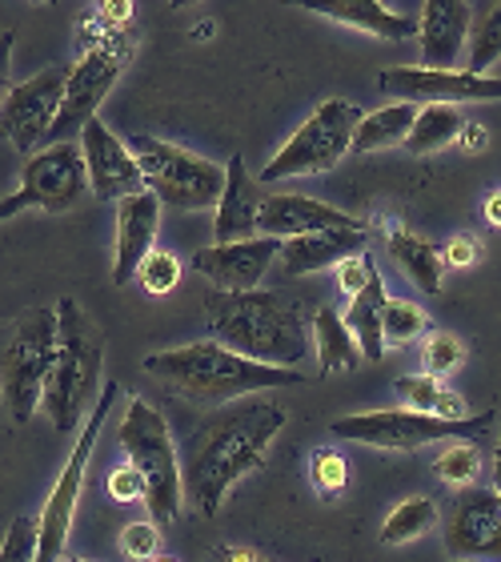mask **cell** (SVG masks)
<instances>
[{"mask_svg":"<svg viewBox=\"0 0 501 562\" xmlns=\"http://www.w3.org/2000/svg\"><path fill=\"white\" fill-rule=\"evenodd\" d=\"M362 109L353 101L329 97L305 117V125L277 149V157L261 169L257 181H289V177L329 173L353 149V133L362 125Z\"/></svg>","mask_w":501,"mask_h":562,"instance_id":"cell-10","label":"cell"},{"mask_svg":"<svg viewBox=\"0 0 501 562\" xmlns=\"http://www.w3.org/2000/svg\"><path fill=\"white\" fill-rule=\"evenodd\" d=\"M145 374H152L164 390H173L177 398L193 406H229L246 394H265V390L305 386L309 374L281 370V366L249 362L241 353L225 350L221 341H193L145 358Z\"/></svg>","mask_w":501,"mask_h":562,"instance_id":"cell-3","label":"cell"},{"mask_svg":"<svg viewBox=\"0 0 501 562\" xmlns=\"http://www.w3.org/2000/svg\"><path fill=\"white\" fill-rule=\"evenodd\" d=\"M421 334H430V317H425V310L413 302H401V297H389L382 310L385 346H409V341H418Z\"/></svg>","mask_w":501,"mask_h":562,"instance_id":"cell-33","label":"cell"},{"mask_svg":"<svg viewBox=\"0 0 501 562\" xmlns=\"http://www.w3.org/2000/svg\"><path fill=\"white\" fill-rule=\"evenodd\" d=\"M374 273H377V266H374V258H369V249H365V254H357V258L341 261V266H338V285L353 297V293L365 290V281L374 278Z\"/></svg>","mask_w":501,"mask_h":562,"instance_id":"cell-40","label":"cell"},{"mask_svg":"<svg viewBox=\"0 0 501 562\" xmlns=\"http://www.w3.org/2000/svg\"><path fill=\"white\" fill-rule=\"evenodd\" d=\"M53 310H57V358L48 370L41 406L48 411L57 434H72L96 398V382L105 366V334L96 329L77 297H60Z\"/></svg>","mask_w":501,"mask_h":562,"instance_id":"cell-4","label":"cell"},{"mask_svg":"<svg viewBox=\"0 0 501 562\" xmlns=\"http://www.w3.org/2000/svg\"><path fill=\"white\" fill-rule=\"evenodd\" d=\"M462 145H466V153H481L486 149V130H481V125H469L466 121V130H462Z\"/></svg>","mask_w":501,"mask_h":562,"instance_id":"cell-44","label":"cell"},{"mask_svg":"<svg viewBox=\"0 0 501 562\" xmlns=\"http://www.w3.org/2000/svg\"><path fill=\"white\" fill-rule=\"evenodd\" d=\"M309 479H314V491L317 494H341L350 486V467H345V458L338 450H314L309 454Z\"/></svg>","mask_w":501,"mask_h":562,"instance_id":"cell-35","label":"cell"},{"mask_svg":"<svg viewBox=\"0 0 501 562\" xmlns=\"http://www.w3.org/2000/svg\"><path fill=\"white\" fill-rule=\"evenodd\" d=\"M121 554L137 562H157L161 559V527L157 522H128L121 530Z\"/></svg>","mask_w":501,"mask_h":562,"instance_id":"cell-37","label":"cell"},{"mask_svg":"<svg viewBox=\"0 0 501 562\" xmlns=\"http://www.w3.org/2000/svg\"><path fill=\"white\" fill-rule=\"evenodd\" d=\"M133 33L125 29H109L96 45L84 48V57L77 65H69V81H65V97H60V109H57V121H53V130H48L45 145H65L72 140L77 133L96 121V109L105 105V97L113 93V85L121 81V72L128 69V60H133ZM41 145V149H45Z\"/></svg>","mask_w":501,"mask_h":562,"instance_id":"cell-9","label":"cell"},{"mask_svg":"<svg viewBox=\"0 0 501 562\" xmlns=\"http://www.w3.org/2000/svg\"><path fill=\"white\" fill-rule=\"evenodd\" d=\"M481 467H486V450L478 442H449L442 454L433 458V474L454 486V491H466V486H478Z\"/></svg>","mask_w":501,"mask_h":562,"instance_id":"cell-32","label":"cell"},{"mask_svg":"<svg viewBox=\"0 0 501 562\" xmlns=\"http://www.w3.org/2000/svg\"><path fill=\"white\" fill-rule=\"evenodd\" d=\"M12 45H16V33L4 29L0 33V109H4V101L12 93Z\"/></svg>","mask_w":501,"mask_h":562,"instance_id":"cell-42","label":"cell"},{"mask_svg":"<svg viewBox=\"0 0 501 562\" xmlns=\"http://www.w3.org/2000/svg\"><path fill=\"white\" fill-rule=\"evenodd\" d=\"M478 261V241L474 237H449V246L442 249V266H449V270H469Z\"/></svg>","mask_w":501,"mask_h":562,"instance_id":"cell-41","label":"cell"},{"mask_svg":"<svg viewBox=\"0 0 501 562\" xmlns=\"http://www.w3.org/2000/svg\"><path fill=\"white\" fill-rule=\"evenodd\" d=\"M493 426V411L466 414V418H437L421 411H365L329 422L333 438L362 442L374 450H418L430 442H478Z\"/></svg>","mask_w":501,"mask_h":562,"instance_id":"cell-8","label":"cell"},{"mask_svg":"<svg viewBox=\"0 0 501 562\" xmlns=\"http://www.w3.org/2000/svg\"><path fill=\"white\" fill-rule=\"evenodd\" d=\"M281 254L277 237H253V241H234V246H205L193 254V270L213 281L221 293L261 290V278L273 270Z\"/></svg>","mask_w":501,"mask_h":562,"instance_id":"cell-17","label":"cell"},{"mask_svg":"<svg viewBox=\"0 0 501 562\" xmlns=\"http://www.w3.org/2000/svg\"><path fill=\"white\" fill-rule=\"evenodd\" d=\"M81 157L84 173H89V193H96V201H125L133 193H145V177L137 169V157L128 153L125 140H117L109 133V125L101 117L89 121L81 130Z\"/></svg>","mask_w":501,"mask_h":562,"instance_id":"cell-16","label":"cell"},{"mask_svg":"<svg viewBox=\"0 0 501 562\" xmlns=\"http://www.w3.org/2000/svg\"><path fill=\"white\" fill-rule=\"evenodd\" d=\"M60 562H89V559H77V554H65Z\"/></svg>","mask_w":501,"mask_h":562,"instance_id":"cell-47","label":"cell"},{"mask_svg":"<svg viewBox=\"0 0 501 562\" xmlns=\"http://www.w3.org/2000/svg\"><path fill=\"white\" fill-rule=\"evenodd\" d=\"M377 89L389 97H401L406 105H457V101H501L498 77H474V72H437V69H413V65H394L377 72Z\"/></svg>","mask_w":501,"mask_h":562,"instance_id":"cell-15","label":"cell"},{"mask_svg":"<svg viewBox=\"0 0 501 562\" xmlns=\"http://www.w3.org/2000/svg\"><path fill=\"white\" fill-rule=\"evenodd\" d=\"M394 394L406 406H413V411L421 414H437V418H466V402L457 398V394H449V390L437 382V378L430 374H406L394 382Z\"/></svg>","mask_w":501,"mask_h":562,"instance_id":"cell-29","label":"cell"},{"mask_svg":"<svg viewBox=\"0 0 501 562\" xmlns=\"http://www.w3.org/2000/svg\"><path fill=\"white\" fill-rule=\"evenodd\" d=\"M205 322L225 350L241 353L249 362L293 370L309 353L305 302L289 290H213L205 297Z\"/></svg>","mask_w":501,"mask_h":562,"instance_id":"cell-2","label":"cell"},{"mask_svg":"<svg viewBox=\"0 0 501 562\" xmlns=\"http://www.w3.org/2000/svg\"><path fill=\"white\" fill-rule=\"evenodd\" d=\"M469 24H474V4L466 0H425L418 16L421 41V69L454 72L457 57L466 53Z\"/></svg>","mask_w":501,"mask_h":562,"instance_id":"cell-19","label":"cell"},{"mask_svg":"<svg viewBox=\"0 0 501 562\" xmlns=\"http://www.w3.org/2000/svg\"><path fill=\"white\" fill-rule=\"evenodd\" d=\"M385 249H389V258L401 266V273L421 293H442V281H445L442 249L430 246L425 237H418L413 229H406V225L397 222H389V229H385Z\"/></svg>","mask_w":501,"mask_h":562,"instance_id":"cell-24","label":"cell"},{"mask_svg":"<svg viewBox=\"0 0 501 562\" xmlns=\"http://www.w3.org/2000/svg\"><path fill=\"white\" fill-rule=\"evenodd\" d=\"M105 491L113 503H145V479H140V470L137 467H117V470H109V482H105Z\"/></svg>","mask_w":501,"mask_h":562,"instance_id":"cell-39","label":"cell"},{"mask_svg":"<svg viewBox=\"0 0 501 562\" xmlns=\"http://www.w3.org/2000/svg\"><path fill=\"white\" fill-rule=\"evenodd\" d=\"M261 189L249 177L246 157L234 153L225 165V189L217 201V222H213V246H234V241H253L257 213H261Z\"/></svg>","mask_w":501,"mask_h":562,"instance_id":"cell-21","label":"cell"},{"mask_svg":"<svg viewBox=\"0 0 501 562\" xmlns=\"http://www.w3.org/2000/svg\"><path fill=\"white\" fill-rule=\"evenodd\" d=\"M493 494H498V503H501V438H498V446H493Z\"/></svg>","mask_w":501,"mask_h":562,"instance_id":"cell-46","label":"cell"},{"mask_svg":"<svg viewBox=\"0 0 501 562\" xmlns=\"http://www.w3.org/2000/svg\"><path fill=\"white\" fill-rule=\"evenodd\" d=\"M462 130H466V117L457 113V105H442V101L418 105V121H413V130L406 137V149L413 157H430V153L454 145L462 137Z\"/></svg>","mask_w":501,"mask_h":562,"instance_id":"cell-28","label":"cell"},{"mask_svg":"<svg viewBox=\"0 0 501 562\" xmlns=\"http://www.w3.org/2000/svg\"><path fill=\"white\" fill-rule=\"evenodd\" d=\"M433 522H437V506L425 498V494H413V498H401V503L389 510L382 527L385 547H401V542H413L421 535H430Z\"/></svg>","mask_w":501,"mask_h":562,"instance_id":"cell-30","label":"cell"},{"mask_svg":"<svg viewBox=\"0 0 501 562\" xmlns=\"http://www.w3.org/2000/svg\"><path fill=\"white\" fill-rule=\"evenodd\" d=\"M369 246V229H326V234H305L281 241L277 270L281 278H301L326 266H341L345 258H357Z\"/></svg>","mask_w":501,"mask_h":562,"instance_id":"cell-22","label":"cell"},{"mask_svg":"<svg viewBox=\"0 0 501 562\" xmlns=\"http://www.w3.org/2000/svg\"><path fill=\"white\" fill-rule=\"evenodd\" d=\"M161 229V201L145 193L117 201V258H113V285H128L137 278V266L152 254Z\"/></svg>","mask_w":501,"mask_h":562,"instance_id":"cell-20","label":"cell"},{"mask_svg":"<svg viewBox=\"0 0 501 562\" xmlns=\"http://www.w3.org/2000/svg\"><path fill=\"white\" fill-rule=\"evenodd\" d=\"M36 559V522L29 515L12 518L4 547H0V562H33Z\"/></svg>","mask_w":501,"mask_h":562,"instance_id":"cell-38","label":"cell"},{"mask_svg":"<svg viewBox=\"0 0 501 562\" xmlns=\"http://www.w3.org/2000/svg\"><path fill=\"white\" fill-rule=\"evenodd\" d=\"M466 362V341L454 338V334H430V338L421 341V370L430 378L442 382V374L457 370V366Z\"/></svg>","mask_w":501,"mask_h":562,"instance_id":"cell-34","label":"cell"},{"mask_svg":"<svg viewBox=\"0 0 501 562\" xmlns=\"http://www.w3.org/2000/svg\"><path fill=\"white\" fill-rule=\"evenodd\" d=\"M65 81H69V65H48L45 72L29 77L24 85H12L9 101L0 109V133L16 153L41 149L57 121L60 97H65Z\"/></svg>","mask_w":501,"mask_h":562,"instance_id":"cell-13","label":"cell"},{"mask_svg":"<svg viewBox=\"0 0 501 562\" xmlns=\"http://www.w3.org/2000/svg\"><path fill=\"white\" fill-rule=\"evenodd\" d=\"M117 438L128 454V467H137L145 479V506L152 522H173L185 503V482H181V454L164 414L145 398H128Z\"/></svg>","mask_w":501,"mask_h":562,"instance_id":"cell-5","label":"cell"},{"mask_svg":"<svg viewBox=\"0 0 501 562\" xmlns=\"http://www.w3.org/2000/svg\"><path fill=\"white\" fill-rule=\"evenodd\" d=\"M289 414L277 402L249 398L241 406H225L209 422H201L181 458V482L205 518H217L221 503L237 482L265 467L269 450L285 430Z\"/></svg>","mask_w":501,"mask_h":562,"instance_id":"cell-1","label":"cell"},{"mask_svg":"<svg viewBox=\"0 0 501 562\" xmlns=\"http://www.w3.org/2000/svg\"><path fill=\"white\" fill-rule=\"evenodd\" d=\"M157 562H173V559H157Z\"/></svg>","mask_w":501,"mask_h":562,"instance_id":"cell-48","label":"cell"},{"mask_svg":"<svg viewBox=\"0 0 501 562\" xmlns=\"http://www.w3.org/2000/svg\"><path fill=\"white\" fill-rule=\"evenodd\" d=\"M486 217H490V225L501 229V193H490V201H486Z\"/></svg>","mask_w":501,"mask_h":562,"instance_id":"cell-45","label":"cell"},{"mask_svg":"<svg viewBox=\"0 0 501 562\" xmlns=\"http://www.w3.org/2000/svg\"><path fill=\"white\" fill-rule=\"evenodd\" d=\"M385 302H389V297H385V281H382V273H374V278L365 281V290L350 297V310L341 314L365 362H385V338H382Z\"/></svg>","mask_w":501,"mask_h":562,"instance_id":"cell-25","label":"cell"},{"mask_svg":"<svg viewBox=\"0 0 501 562\" xmlns=\"http://www.w3.org/2000/svg\"><path fill=\"white\" fill-rule=\"evenodd\" d=\"M445 551L454 562H501V503L486 486L457 491L445 518Z\"/></svg>","mask_w":501,"mask_h":562,"instance_id":"cell-14","label":"cell"},{"mask_svg":"<svg viewBox=\"0 0 501 562\" xmlns=\"http://www.w3.org/2000/svg\"><path fill=\"white\" fill-rule=\"evenodd\" d=\"M213 562H269V559H261V554L246 551V547H221V551L213 554Z\"/></svg>","mask_w":501,"mask_h":562,"instance_id":"cell-43","label":"cell"},{"mask_svg":"<svg viewBox=\"0 0 501 562\" xmlns=\"http://www.w3.org/2000/svg\"><path fill=\"white\" fill-rule=\"evenodd\" d=\"M326 229H365L353 213L326 205L317 198H301V193H265L261 198V213H257V237H289L305 234H326Z\"/></svg>","mask_w":501,"mask_h":562,"instance_id":"cell-18","label":"cell"},{"mask_svg":"<svg viewBox=\"0 0 501 562\" xmlns=\"http://www.w3.org/2000/svg\"><path fill=\"white\" fill-rule=\"evenodd\" d=\"M413 121H418V105H406V101H394V105H382L377 113H365L357 133H353L350 153H377L406 145Z\"/></svg>","mask_w":501,"mask_h":562,"instance_id":"cell-27","label":"cell"},{"mask_svg":"<svg viewBox=\"0 0 501 562\" xmlns=\"http://www.w3.org/2000/svg\"><path fill=\"white\" fill-rule=\"evenodd\" d=\"M117 398H121V386L117 382H105L93 414L84 418L81 434H77V446H72L69 462H65V470H60L57 486H53V494H48L45 510H41V518H36V559L33 562L65 559V542H69L72 518H77L84 474H89V458H93L96 438H101V430H105V422H109V414H113V406H117Z\"/></svg>","mask_w":501,"mask_h":562,"instance_id":"cell-11","label":"cell"},{"mask_svg":"<svg viewBox=\"0 0 501 562\" xmlns=\"http://www.w3.org/2000/svg\"><path fill=\"white\" fill-rule=\"evenodd\" d=\"M57 358V310H29L0 334V398L12 422H33Z\"/></svg>","mask_w":501,"mask_h":562,"instance_id":"cell-6","label":"cell"},{"mask_svg":"<svg viewBox=\"0 0 501 562\" xmlns=\"http://www.w3.org/2000/svg\"><path fill=\"white\" fill-rule=\"evenodd\" d=\"M305 9L345 24V29H357V33L382 36V41H409V36H418V21L406 16V12L385 9L382 0H309Z\"/></svg>","mask_w":501,"mask_h":562,"instance_id":"cell-23","label":"cell"},{"mask_svg":"<svg viewBox=\"0 0 501 562\" xmlns=\"http://www.w3.org/2000/svg\"><path fill=\"white\" fill-rule=\"evenodd\" d=\"M137 281L149 293H169L181 281V261L169 254V249H152L149 258L137 266Z\"/></svg>","mask_w":501,"mask_h":562,"instance_id":"cell-36","label":"cell"},{"mask_svg":"<svg viewBox=\"0 0 501 562\" xmlns=\"http://www.w3.org/2000/svg\"><path fill=\"white\" fill-rule=\"evenodd\" d=\"M314 341H317L321 378L338 374V370H353V366L362 362V350H357V341H353L341 310H333V305H321L314 314Z\"/></svg>","mask_w":501,"mask_h":562,"instance_id":"cell-26","label":"cell"},{"mask_svg":"<svg viewBox=\"0 0 501 562\" xmlns=\"http://www.w3.org/2000/svg\"><path fill=\"white\" fill-rule=\"evenodd\" d=\"M498 60H501V0L481 12V21L469 24L466 72H474V77H486Z\"/></svg>","mask_w":501,"mask_h":562,"instance_id":"cell-31","label":"cell"},{"mask_svg":"<svg viewBox=\"0 0 501 562\" xmlns=\"http://www.w3.org/2000/svg\"><path fill=\"white\" fill-rule=\"evenodd\" d=\"M128 153L137 157V169L145 177V189L169 210H213L221 201L225 169L217 161H205L193 149H181L173 140L137 133L128 137Z\"/></svg>","mask_w":501,"mask_h":562,"instance_id":"cell-7","label":"cell"},{"mask_svg":"<svg viewBox=\"0 0 501 562\" xmlns=\"http://www.w3.org/2000/svg\"><path fill=\"white\" fill-rule=\"evenodd\" d=\"M84 193H89V173H84L81 145H72V140L45 145L24 161L16 193L0 201V222H9L24 210L69 213L81 205Z\"/></svg>","mask_w":501,"mask_h":562,"instance_id":"cell-12","label":"cell"}]
</instances>
